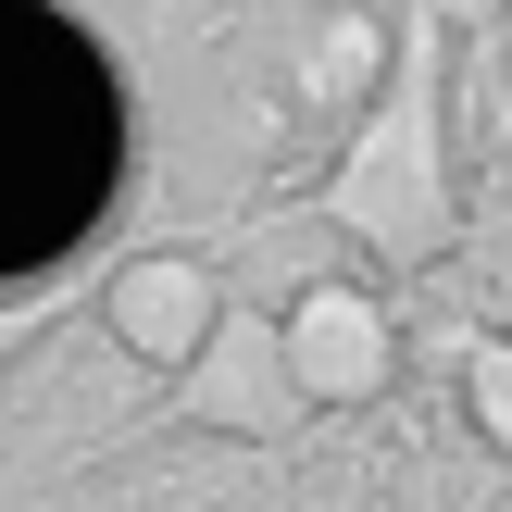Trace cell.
Segmentation results:
<instances>
[{
	"label": "cell",
	"mask_w": 512,
	"mask_h": 512,
	"mask_svg": "<svg viewBox=\"0 0 512 512\" xmlns=\"http://www.w3.org/2000/svg\"><path fill=\"white\" fill-rule=\"evenodd\" d=\"M338 225L375 263H438L450 250V175H438L425 113H375L363 125V150L338 163Z\"/></svg>",
	"instance_id": "cell-1"
},
{
	"label": "cell",
	"mask_w": 512,
	"mask_h": 512,
	"mask_svg": "<svg viewBox=\"0 0 512 512\" xmlns=\"http://www.w3.org/2000/svg\"><path fill=\"white\" fill-rule=\"evenodd\" d=\"M275 363H288V400H300V413H350V400H388L400 325L375 313L363 288H300L288 313H275Z\"/></svg>",
	"instance_id": "cell-2"
},
{
	"label": "cell",
	"mask_w": 512,
	"mask_h": 512,
	"mask_svg": "<svg viewBox=\"0 0 512 512\" xmlns=\"http://www.w3.org/2000/svg\"><path fill=\"white\" fill-rule=\"evenodd\" d=\"M100 325H113L138 363H200V338L225 325V300H213V275H200V250H138V263L100 288Z\"/></svg>",
	"instance_id": "cell-3"
},
{
	"label": "cell",
	"mask_w": 512,
	"mask_h": 512,
	"mask_svg": "<svg viewBox=\"0 0 512 512\" xmlns=\"http://www.w3.org/2000/svg\"><path fill=\"white\" fill-rule=\"evenodd\" d=\"M188 375H200V413H213V425H238V438H263V425H288V413H300L263 313H225L213 338H200V363H188Z\"/></svg>",
	"instance_id": "cell-4"
},
{
	"label": "cell",
	"mask_w": 512,
	"mask_h": 512,
	"mask_svg": "<svg viewBox=\"0 0 512 512\" xmlns=\"http://www.w3.org/2000/svg\"><path fill=\"white\" fill-rule=\"evenodd\" d=\"M375 88H388V13H363V0L313 13V38H300V100H325V113H363Z\"/></svg>",
	"instance_id": "cell-5"
},
{
	"label": "cell",
	"mask_w": 512,
	"mask_h": 512,
	"mask_svg": "<svg viewBox=\"0 0 512 512\" xmlns=\"http://www.w3.org/2000/svg\"><path fill=\"white\" fill-rule=\"evenodd\" d=\"M463 400H475V425H488V450L512 463V338H488V350L463 363Z\"/></svg>",
	"instance_id": "cell-6"
}]
</instances>
